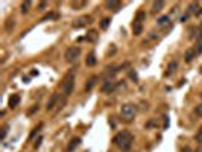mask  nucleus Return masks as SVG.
I'll list each match as a JSON object with an SVG mask.
<instances>
[{
    "label": "nucleus",
    "mask_w": 202,
    "mask_h": 152,
    "mask_svg": "<svg viewBox=\"0 0 202 152\" xmlns=\"http://www.w3.org/2000/svg\"><path fill=\"white\" fill-rule=\"evenodd\" d=\"M194 140H196V143H197V144H202V126H200V128H199V131L196 132Z\"/></svg>",
    "instance_id": "19"
},
{
    "label": "nucleus",
    "mask_w": 202,
    "mask_h": 152,
    "mask_svg": "<svg viewBox=\"0 0 202 152\" xmlns=\"http://www.w3.org/2000/svg\"><path fill=\"white\" fill-rule=\"evenodd\" d=\"M50 18H58V15H56V14H53V12H50V14L44 15V17L41 18V21H46V20H50Z\"/></svg>",
    "instance_id": "23"
},
{
    "label": "nucleus",
    "mask_w": 202,
    "mask_h": 152,
    "mask_svg": "<svg viewBox=\"0 0 202 152\" xmlns=\"http://www.w3.org/2000/svg\"><path fill=\"white\" fill-rule=\"evenodd\" d=\"M46 6H47V3H46V2H41V3L38 5V8H39V9H44Z\"/></svg>",
    "instance_id": "29"
},
{
    "label": "nucleus",
    "mask_w": 202,
    "mask_h": 152,
    "mask_svg": "<svg viewBox=\"0 0 202 152\" xmlns=\"http://www.w3.org/2000/svg\"><path fill=\"white\" fill-rule=\"evenodd\" d=\"M176 68H178V62H176V61H172V62L167 65V71H166V74H172Z\"/></svg>",
    "instance_id": "17"
},
{
    "label": "nucleus",
    "mask_w": 202,
    "mask_h": 152,
    "mask_svg": "<svg viewBox=\"0 0 202 152\" xmlns=\"http://www.w3.org/2000/svg\"><path fill=\"white\" fill-rule=\"evenodd\" d=\"M114 88H115V82H112V81H105L100 90H102V93H112Z\"/></svg>",
    "instance_id": "7"
},
{
    "label": "nucleus",
    "mask_w": 202,
    "mask_h": 152,
    "mask_svg": "<svg viewBox=\"0 0 202 152\" xmlns=\"http://www.w3.org/2000/svg\"><path fill=\"white\" fill-rule=\"evenodd\" d=\"M118 6H120V2H117V0H109V2H106V8H108V9L117 11Z\"/></svg>",
    "instance_id": "15"
},
{
    "label": "nucleus",
    "mask_w": 202,
    "mask_h": 152,
    "mask_svg": "<svg viewBox=\"0 0 202 152\" xmlns=\"http://www.w3.org/2000/svg\"><path fill=\"white\" fill-rule=\"evenodd\" d=\"M29 8H30V2L21 3V12H23V14H27V12H29Z\"/></svg>",
    "instance_id": "21"
},
{
    "label": "nucleus",
    "mask_w": 202,
    "mask_h": 152,
    "mask_svg": "<svg viewBox=\"0 0 202 152\" xmlns=\"http://www.w3.org/2000/svg\"><path fill=\"white\" fill-rule=\"evenodd\" d=\"M112 143L120 149V150H129L132 143H134V135L129 132V131H122V132H118L114 138H112Z\"/></svg>",
    "instance_id": "1"
},
{
    "label": "nucleus",
    "mask_w": 202,
    "mask_h": 152,
    "mask_svg": "<svg viewBox=\"0 0 202 152\" xmlns=\"http://www.w3.org/2000/svg\"><path fill=\"white\" fill-rule=\"evenodd\" d=\"M196 8H197V3H191V5H190V12H194Z\"/></svg>",
    "instance_id": "27"
},
{
    "label": "nucleus",
    "mask_w": 202,
    "mask_h": 152,
    "mask_svg": "<svg viewBox=\"0 0 202 152\" xmlns=\"http://www.w3.org/2000/svg\"><path fill=\"white\" fill-rule=\"evenodd\" d=\"M96 82H97V76H91V78L87 81L85 90H87V91H91V90H93V87L96 85Z\"/></svg>",
    "instance_id": "13"
},
{
    "label": "nucleus",
    "mask_w": 202,
    "mask_h": 152,
    "mask_svg": "<svg viewBox=\"0 0 202 152\" xmlns=\"http://www.w3.org/2000/svg\"><path fill=\"white\" fill-rule=\"evenodd\" d=\"M87 40H90V41H94V40H96V32H94V30H90V32H88Z\"/></svg>",
    "instance_id": "25"
},
{
    "label": "nucleus",
    "mask_w": 202,
    "mask_h": 152,
    "mask_svg": "<svg viewBox=\"0 0 202 152\" xmlns=\"http://www.w3.org/2000/svg\"><path fill=\"white\" fill-rule=\"evenodd\" d=\"M9 108H15V106H18V103H20V94H12L11 97H9Z\"/></svg>",
    "instance_id": "12"
},
{
    "label": "nucleus",
    "mask_w": 202,
    "mask_h": 152,
    "mask_svg": "<svg viewBox=\"0 0 202 152\" xmlns=\"http://www.w3.org/2000/svg\"><path fill=\"white\" fill-rule=\"evenodd\" d=\"M96 62H97V58H96L94 52H90V53L87 55V58H85V64H87L88 67H93V65H96Z\"/></svg>",
    "instance_id": "10"
},
{
    "label": "nucleus",
    "mask_w": 202,
    "mask_h": 152,
    "mask_svg": "<svg viewBox=\"0 0 202 152\" xmlns=\"http://www.w3.org/2000/svg\"><path fill=\"white\" fill-rule=\"evenodd\" d=\"M169 21H170V15H163V17H159L156 20V24L158 26H166Z\"/></svg>",
    "instance_id": "16"
},
{
    "label": "nucleus",
    "mask_w": 202,
    "mask_h": 152,
    "mask_svg": "<svg viewBox=\"0 0 202 152\" xmlns=\"http://www.w3.org/2000/svg\"><path fill=\"white\" fill-rule=\"evenodd\" d=\"M196 53H202V43L197 44V47H196Z\"/></svg>",
    "instance_id": "28"
},
{
    "label": "nucleus",
    "mask_w": 202,
    "mask_h": 152,
    "mask_svg": "<svg viewBox=\"0 0 202 152\" xmlns=\"http://www.w3.org/2000/svg\"><path fill=\"white\" fill-rule=\"evenodd\" d=\"M79 143H80V138H79V137H73V138L70 140L68 146H67V152H73V150L79 146Z\"/></svg>",
    "instance_id": "8"
},
{
    "label": "nucleus",
    "mask_w": 202,
    "mask_h": 152,
    "mask_svg": "<svg viewBox=\"0 0 202 152\" xmlns=\"http://www.w3.org/2000/svg\"><path fill=\"white\" fill-rule=\"evenodd\" d=\"M135 112H137V108L132 103H125V105H122V108H120V116H122V119L126 120V122H131L135 117Z\"/></svg>",
    "instance_id": "3"
},
{
    "label": "nucleus",
    "mask_w": 202,
    "mask_h": 152,
    "mask_svg": "<svg viewBox=\"0 0 202 152\" xmlns=\"http://www.w3.org/2000/svg\"><path fill=\"white\" fill-rule=\"evenodd\" d=\"M6 134H8V125H5V126H3V129H2V140L6 137Z\"/></svg>",
    "instance_id": "26"
},
{
    "label": "nucleus",
    "mask_w": 202,
    "mask_h": 152,
    "mask_svg": "<svg viewBox=\"0 0 202 152\" xmlns=\"http://www.w3.org/2000/svg\"><path fill=\"white\" fill-rule=\"evenodd\" d=\"M194 114H196V116H199V117H202V103L197 105V106H194Z\"/></svg>",
    "instance_id": "24"
},
{
    "label": "nucleus",
    "mask_w": 202,
    "mask_h": 152,
    "mask_svg": "<svg viewBox=\"0 0 202 152\" xmlns=\"http://www.w3.org/2000/svg\"><path fill=\"white\" fill-rule=\"evenodd\" d=\"M132 32H134V35H141L143 33V23H138V21H132Z\"/></svg>",
    "instance_id": "9"
},
{
    "label": "nucleus",
    "mask_w": 202,
    "mask_h": 152,
    "mask_svg": "<svg viewBox=\"0 0 202 152\" xmlns=\"http://www.w3.org/2000/svg\"><path fill=\"white\" fill-rule=\"evenodd\" d=\"M73 88H74V71L70 70L65 73L64 79H62V93L65 97H68L71 93H73Z\"/></svg>",
    "instance_id": "2"
},
{
    "label": "nucleus",
    "mask_w": 202,
    "mask_h": 152,
    "mask_svg": "<svg viewBox=\"0 0 202 152\" xmlns=\"http://www.w3.org/2000/svg\"><path fill=\"white\" fill-rule=\"evenodd\" d=\"M197 40H199V43H202V32H200V35H197Z\"/></svg>",
    "instance_id": "30"
},
{
    "label": "nucleus",
    "mask_w": 202,
    "mask_h": 152,
    "mask_svg": "<svg viewBox=\"0 0 202 152\" xmlns=\"http://www.w3.org/2000/svg\"><path fill=\"white\" fill-rule=\"evenodd\" d=\"M146 18V11H138L137 15H135V21L138 23H143V20Z\"/></svg>",
    "instance_id": "18"
},
{
    "label": "nucleus",
    "mask_w": 202,
    "mask_h": 152,
    "mask_svg": "<svg viewBox=\"0 0 202 152\" xmlns=\"http://www.w3.org/2000/svg\"><path fill=\"white\" fill-rule=\"evenodd\" d=\"M14 26H15V20H14V18H12V20H8V21L5 23V29H6L8 32H9Z\"/></svg>",
    "instance_id": "20"
},
{
    "label": "nucleus",
    "mask_w": 202,
    "mask_h": 152,
    "mask_svg": "<svg viewBox=\"0 0 202 152\" xmlns=\"http://www.w3.org/2000/svg\"><path fill=\"white\" fill-rule=\"evenodd\" d=\"M79 56H80V49H79L77 46L68 47V49L65 50V53H64V58H65L67 62H73V61H76Z\"/></svg>",
    "instance_id": "4"
},
{
    "label": "nucleus",
    "mask_w": 202,
    "mask_h": 152,
    "mask_svg": "<svg viewBox=\"0 0 202 152\" xmlns=\"http://www.w3.org/2000/svg\"><path fill=\"white\" fill-rule=\"evenodd\" d=\"M58 99H59V96H58L56 93H53V94L50 96L49 102H47L46 109H47V111H53V109H55V106H56V103H58Z\"/></svg>",
    "instance_id": "6"
},
{
    "label": "nucleus",
    "mask_w": 202,
    "mask_h": 152,
    "mask_svg": "<svg viewBox=\"0 0 202 152\" xmlns=\"http://www.w3.org/2000/svg\"><path fill=\"white\" fill-rule=\"evenodd\" d=\"M93 21V18L90 17V15H84V17H79L74 23H73V26L74 27H80V26H85V24H90Z\"/></svg>",
    "instance_id": "5"
},
{
    "label": "nucleus",
    "mask_w": 202,
    "mask_h": 152,
    "mask_svg": "<svg viewBox=\"0 0 202 152\" xmlns=\"http://www.w3.org/2000/svg\"><path fill=\"white\" fill-rule=\"evenodd\" d=\"M109 23H111V18H106V17H105V18H102V21H100V27H102V29H106V27L109 26Z\"/></svg>",
    "instance_id": "22"
},
{
    "label": "nucleus",
    "mask_w": 202,
    "mask_h": 152,
    "mask_svg": "<svg viewBox=\"0 0 202 152\" xmlns=\"http://www.w3.org/2000/svg\"><path fill=\"white\" fill-rule=\"evenodd\" d=\"M163 6H164L163 0H159V2H153L152 3V12H159L161 9H163Z\"/></svg>",
    "instance_id": "14"
},
{
    "label": "nucleus",
    "mask_w": 202,
    "mask_h": 152,
    "mask_svg": "<svg viewBox=\"0 0 202 152\" xmlns=\"http://www.w3.org/2000/svg\"><path fill=\"white\" fill-rule=\"evenodd\" d=\"M194 56H196V50H194V49H188V50H185V53H184L185 62H191Z\"/></svg>",
    "instance_id": "11"
}]
</instances>
